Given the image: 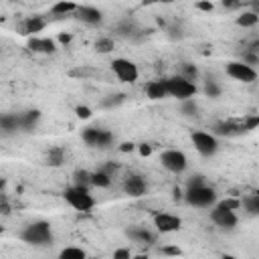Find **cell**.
Here are the masks:
<instances>
[{
  "label": "cell",
  "mask_w": 259,
  "mask_h": 259,
  "mask_svg": "<svg viewBox=\"0 0 259 259\" xmlns=\"http://www.w3.org/2000/svg\"><path fill=\"white\" fill-rule=\"evenodd\" d=\"M241 207L249 213V215H259V196L253 193V194H245L241 198Z\"/></svg>",
  "instance_id": "7402d4cb"
},
{
  "label": "cell",
  "mask_w": 259,
  "mask_h": 259,
  "mask_svg": "<svg viewBox=\"0 0 259 259\" xmlns=\"http://www.w3.org/2000/svg\"><path fill=\"white\" fill-rule=\"evenodd\" d=\"M112 71L122 83H136L138 77H140L138 65L134 61H130V59H124V57L112 61Z\"/></svg>",
  "instance_id": "52a82bcc"
},
{
  "label": "cell",
  "mask_w": 259,
  "mask_h": 259,
  "mask_svg": "<svg viewBox=\"0 0 259 259\" xmlns=\"http://www.w3.org/2000/svg\"><path fill=\"white\" fill-rule=\"evenodd\" d=\"M29 49L32 53L53 55V53H57V43L53 39H36V36H32V39H29Z\"/></svg>",
  "instance_id": "2e32d148"
},
{
  "label": "cell",
  "mask_w": 259,
  "mask_h": 259,
  "mask_svg": "<svg viewBox=\"0 0 259 259\" xmlns=\"http://www.w3.org/2000/svg\"><path fill=\"white\" fill-rule=\"evenodd\" d=\"M81 140L91 148H109L114 146V134L101 128H85L81 132Z\"/></svg>",
  "instance_id": "8992f818"
},
{
  "label": "cell",
  "mask_w": 259,
  "mask_h": 259,
  "mask_svg": "<svg viewBox=\"0 0 259 259\" xmlns=\"http://www.w3.org/2000/svg\"><path fill=\"white\" fill-rule=\"evenodd\" d=\"M0 130L4 134H12L21 130V114H2L0 116Z\"/></svg>",
  "instance_id": "d6986e66"
},
{
  "label": "cell",
  "mask_w": 259,
  "mask_h": 259,
  "mask_svg": "<svg viewBox=\"0 0 259 259\" xmlns=\"http://www.w3.org/2000/svg\"><path fill=\"white\" fill-rule=\"evenodd\" d=\"M75 14H77V18L81 23L91 25V27H97L103 21V12L99 8H96V6H79Z\"/></svg>",
  "instance_id": "5bb4252c"
},
{
  "label": "cell",
  "mask_w": 259,
  "mask_h": 259,
  "mask_svg": "<svg viewBox=\"0 0 259 259\" xmlns=\"http://www.w3.org/2000/svg\"><path fill=\"white\" fill-rule=\"evenodd\" d=\"M166 96H168V89H166L164 79H156V81H150L146 85V97L148 99L158 101V99H164Z\"/></svg>",
  "instance_id": "e0dca14e"
},
{
  "label": "cell",
  "mask_w": 259,
  "mask_h": 259,
  "mask_svg": "<svg viewBox=\"0 0 259 259\" xmlns=\"http://www.w3.org/2000/svg\"><path fill=\"white\" fill-rule=\"evenodd\" d=\"M134 31H136V25H134L132 21H124V23H120V27H118V32H120L122 36H132Z\"/></svg>",
  "instance_id": "836d02e7"
},
{
  "label": "cell",
  "mask_w": 259,
  "mask_h": 259,
  "mask_svg": "<svg viewBox=\"0 0 259 259\" xmlns=\"http://www.w3.org/2000/svg\"><path fill=\"white\" fill-rule=\"evenodd\" d=\"M217 207L225 209V211H237V209H241V198H225V200L217 202Z\"/></svg>",
  "instance_id": "d6a6232c"
},
{
  "label": "cell",
  "mask_w": 259,
  "mask_h": 259,
  "mask_svg": "<svg viewBox=\"0 0 259 259\" xmlns=\"http://www.w3.org/2000/svg\"><path fill=\"white\" fill-rule=\"evenodd\" d=\"M166 81V89H168V96L180 99V101H187V99H194L196 96V91L198 87L189 81V79H184L180 75H174V77H168V79H164Z\"/></svg>",
  "instance_id": "3957f363"
},
{
  "label": "cell",
  "mask_w": 259,
  "mask_h": 259,
  "mask_svg": "<svg viewBox=\"0 0 259 259\" xmlns=\"http://www.w3.org/2000/svg\"><path fill=\"white\" fill-rule=\"evenodd\" d=\"M21 241H25L27 245L32 247H45L53 243V229L47 221H34V223H29L21 233Z\"/></svg>",
  "instance_id": "6da1fadb"
},
{
  "label": "cell",
  "mask_w": 259,
  "mask_h": 259,
  "mask_svg": "<svg viewBox=\"0 0 259 259\" xmlns=\"http://www.w3.org/2000/svg\"><path fill=\"white\" fill-rule=\"evenodd\" d=\"M39 120H41L39 109H27V112L21 114V130L23 132H32L36 124H39Z\"/></svg>",
  "instance_id": "ffe728a7"
},
{
  "label": "cell",
  "mask_w": 259,
  "mask_h": 259,
  "mask_svg": "<svg viewBox=\"0 0 259 259\" xmlns=\"http://www.w3.org/2000/svg\"><path fill=\"white\" fill-rule=\"evenodd\" d=\"M136 150V144L134 142H122L120 144V152H124V154H130V152H134Z\"/></svg>",
  "instance_id": "ab89813d"
},
{
  "label": "cell",
  "mask_w": 259,
  "mask_h": 259,
  "mask_svg": "<svg viewBox=\"0 0 259 259\" xmlns=\"http://www.w3.org/2000/svg\"><path fill=\"white\" fill-rule=\"evenodd\" d=\"M63 198H65L75 211H81V213H89L91 209L96 207V198H94V194L89 193V189L75 187V184H73V187H69V189H65Z\"/></svg>",
  "instance_id": "7a4b0ae2"
},
{
  "label": "cell",
  "mask_w": 259,
  "mask_h": 259,
  "mask_svg": "<svg viewBox=\"0 0 259 259\" xmlns=\"http://www.w3.org/2000/svg\"><path fill=\"white\" fill-rule=\"evenodd\" d=\"M114 47H116V43H114V39H109V36H101V39H97V41H96V45H94L96 53H99V55H107V53H112V51H114Z\"/></svg>",
  "instance_id": "4316f807"
},
{
  "label": "cell",
  "mask_w": 259,
  "mask_h": 259,
  "mask_svg": "<svg viewBox=\"0 0 259 259\" xmlns=\"http://www.w3.org/2000/svg\"><path fill=\"white\" fill-rule=\"evenodd\" d=\"M241 61H243L245 65H249V67L255 69V65H259V55H257V53H251V51H245Z\"/></svg>",
  "instance_id": "d590c367"
},
{
  "label": "cell",
  "mask_w": 259,
  "mask_h": 259,
  "mask_svg": "<svg viewBox=\"0 0 259 259\" xmlns=\"http://www.w3.org/2000/svg\"><path fill=\"white\" fill-rule=\"evenodd\" d=\"M148 191V182L144 180V176L140 174H128L124 180V193L132 198H140L144 196Z\"/></svg>",
  "instance_id": "4fadbf2b"
},
{
  "label": "cell",
  "mask_w": 259,
  "mask_h": 259,
  "mask_svg": "<svg viewBox=\"0 0 259 259\" xmlns=\"http://www.w3.org/2000/svg\"><path fill=\"white\" fill-rule=\"evenodd\" d=\"M235 23H237L239 27H243V29H253V27H257V23H259V16H257L255 12H251V10H243L241 14L235 18Z\"/></svg>",
  "instance_id": "44dd1931"
},
{
  "label": "cell",
  "mask_w": 259,
  "mask_h": 259,
  "mask_svg": "<svg viewBox=\"0 0 259 259\" xmlns=\"http://www.w3.org/2000/svg\"><path fill=\"white\" fill-rule=\"evenodd\" d=\"M196 10H200V12H213L215 4L213 2H196Z\"/></svg>",
  "instance_id": "60d3db41"
},
{
  "label": "cell",
  "mask_w": 259,
  "mask_h": 259,
  "mask_svg": "<svg viewBox=\"0 0 259 259\" xmlns=\"http://www.w3.org/2000/svg\"><path fill=\"white\" fill-rule=\"evenodd\" d=\"M172 196H174V200H182V198H184L182 189H180V187H174V189H172Z\"/></svg>",
  "instance_id": "ee69618b"
},
{
  "label": "cell",
  "mask_w": 259,
  "mask_h": 259,
  "mask_svg": "<svg viewBox=\"0 0 259 259\" xmlns=\"http://www.w3.org/2000/svg\"><path fill=\"white\" fill-rule=\"evenodd\" d=\"M114 259H132V253H130V249H126V247H120L114 251Z\"/></svg>",
  "instance_id": "f35d334b"
},
{
  "label": "cell",
  "mask_w": 259,
  "mask_h": 259,
  "mask_svg": "<svg viewBox=\"0 0 259 259\" xmlns=\"http://www.w3.org/2000/svg\"><path fill=\"white\" fill-rule=\"evenodd\" d=\"M245 132H247V130H245L243 122H241V124H237V122H217V124H213V128H211V134H213V136H221V138L241 136V134H245Z\"/></svg>",
  "instance_id": "7c38bea8"
},
{
  "label": "cell",
  "mask_w": 259,
  "mask_h": 259,
  "mask_svg": "<svg viewBox=\"0 0 259 259\" xmlns=\"http://www.w3.org/2000/svg\"><path fill=\"white\" fill-rule=\"evenodd\" d=\"M126 101V96L124 94H118V96H109L107 99H103V107H116V105H120V103H124Z\"/></svg>",
  "instance_id": "e575fe53"
},
{
  "label": "cell",
  "mask_w": 259,
  "mask_h": 259,
  "mask_svg": "<svg viewBox=\"0 0 259 259\" xmlns=\"http://www.w3.org/2000/svg\"><path fill=\"white\" fill-rule=\"evenodd\" d=\"M57 259H87V253L79 247H65V249H61Z\"/></svg>",
  "instance_id": "83f0119b"
},
{
  "label": "cell",
  "mask_w": 259,
  "mask_h": 259,
  "mask_svg": "<svg viewBox=\"0 0 259 259\" xmlns=\"http://www.w3.org/2000/svg\"><path fill=\"white\" fill-rule=\"evenodd\" d=\"M249 6H251V12H255V14L259 16V0H255V2H251Z\"/></svg>",
  "instance_id": "bcb514c9"
},
{
  "label": "cell",
  "mask_w": 259,
  "mask_h": 259,
  "mask_svg": "<svg viewBox=\"0 0 259 259\" xmlns=\"http://www.w3.org/2000/svg\"><path fill=\"white\" fill-rule=\"evenodd\" d=\"M193 144H194V150L200 154V156H215L217 150H219V138L213 136L211 132H202V130H196L191 136Z\"/></svg>",
  "instance_id": "277c9868"
},
{
  "label": "cell",
  "mask_w": 259,
  "mask_h": 259,
  "mask_svg": "<svg viewBox=\"0 0 259 259\" xmlns=\"http://www.w3.org/2000/svg\"><path fill=\"white\" fill-rule=\"evenodd\" d=\"M184 200H187L191 207L207 209V207L217 205V193H215V189H211V187H202V189L187 191V193H184Z\"/></svg>",
  "instance_id": "5b68a950"
},
{
  "label": "cell",
  "mask_w": 259,
  "mask_h": 259,
  "mask_svg": "<svg viewBox=\"0 0 259 259\" xmlns=\"http://www.w3.org/2000/svg\"><path fill=\"white\" fill-rule=\"evenodd\" d=\"M154 227H156L158 233H164V235L166 233H176L182 227V221H180V217L170 215V213H156L154 215Z\"/></svg>",
  "instance_id": "30bf717a"
},
{
  "label": "cell",
  "mask_w": 259,
  "mask_h": 259,
  "mask_svg": "<svg viewBox=\"0 0 259 259\" xmlns=\"http://www.w3.org/2000/svg\"><path fill=\"white\" fill-rule=\"evenodd\" d=\"M247 51H251V53H257L259 55V39H255L251 45H249V49Z\"/></svg>",
  "instance_id": "f6af8a7d"
},
{
  "label": "cell",
  "mask_w": 259,
  "mask_h": 259,
  "mask_svg": "<svg viewBox=\"0 0 259 259\" xmlns=\"http://www.w3.org/2000/svg\"><path fill=\"white\" fill-rule=\"evenodd\" d=\"M202 187H207V178L202 174H193L187 180V191H194V189H202Z\"/></svg>",
  "instance_id": "1f68e13d"
},
{
  "label": "cell",
  "mask_w": 259,
  "mask_h": 259,
  "mask_svg": "<svg viewBox=\"0 0 259 259\" xmlns=\"http://www.w3.org/2000/svg\"><path fill=\"white\" fill-rule=\"evenodd\" d=\"M211 221L221 229H235L237 223H239L235 211H225V209H221L217 205L211 209Z\"/></svg>",
  "instance_id": "8fae6325"
},
{
  "label": "cell",
  "mask_w": 259,
  "mask_h": 259,
  "mask_svg": "<svg viewBox=\"0 0 259 259\" xmlns=\"http://www.w3.org/2000/svg\"><path fill=\"white\" fill-rule=\"evenodd\" d=\"M65 162V150L63 148H51L47 152V164L49 166H61Z\"/></svg>",
  "instance_id": "cb8c5ba5"
},
{
  "label": "cell",
  "mask_w": 259,
  "mask_h": 259,
  "mask_svg": "<svg viewBox=\"0 0 259 259\" xmlns=\"http://www.w3.org/2000/svg\"><path fill=\"white\" fill-rule=\"evenodd\" d=\"M205 96H207V97H213V99H217V97L221 96V85H219L215 79H211V77L205 81Z\"/></svg>",
  "instance_id": "4dcf8cb0"
},
{
  "label": "cell",
  "mask_w": 259,
  "mask_h": 259,
  "mask_svg": "<svg viewBox=\"0 0 259 259\" xmlns=\"http://www.w3.org/2000/svg\"><path fill=\"white\" fill-rule=\"evenodd\" d=\"M77 4L75 2H57V4H53L51 6V12L53 14H57V16H63V14H71V12H77Z\"/></svg>",
  "instance_id": "d4e9b609"
},
{
  "label": "cell",
  "mask_w": 259,
  "mask_h": 259,
  "mask_svg": "<svg viewBox=\"0 0 259 259\" xmlns=\"http://www.w3.org/2000/svg\"><path fill=\"white\" fill-rule=\"evenodd\" d=\"M180 77H184V79H189V81H196V77H198V69L193 65V63H182V69H180Z\"/></svg>",
  "instance_id": "f1b7e54d"
},
{
  "label": "cell",
  "mask_w": 259,
  "mask_h": 259,
  "mask_svg": "<svg viewBox=\"0 0 259 259\" xmlns=\"http://www.w3.org/2000/svg\"><path fill=\"white\" fill-rule=\"evenodd\" d=\"M180 114H182V116H187V118L196 116V114H198V105H196V101H194V99L182 101V105H180Z\"/></svg>",
  "instance_id": "f546056e"
},
{
  "label": "cell",
  "mask_w": 259,
  "mask_h": 259,
  "mask_svg": "<svg viewBox=\"0 0 259 259\" xmlns=\"http://www.w3.org/2000/svg\"><path fill=\"white\" fill-rule=\"evenodd\" d=\"M221 259H237V257H235V255H223Z\"/></svg>",
  "instance_id": "c3c4849f"
},
{
  "label": "cell",
  "mask_w": 259,
  "mask_h": 259,
  "mask_svg": "<svg viewBox=\"0 0 259 259\" xmlns=\"http://www.w3.org/2000/svg\"><path fill=\"white\" fill-rule=\"evenodd\" d=\"M91 184H94L96 189H109L112 187V176L105 174L103 170H97L91 174Z\"/></svg>",
  "instance_id": "603a6c76"
},
{
  "label": "cell",
  "mask_w": 259,
  "mask_h": 259,
  "mask_svg": "<svg viewBox=\"0 0 259 259\" xmlns=\"http://www.w3.org/2000/svg\"><path fill=\"white\" fill-rule=\"evenodd\" d=\"M138 152H140V156H150L152 154V146L150 144H140L138 146Z\"/></svg>",
  "instance_id": "b9f144b4"
},
{
  "label": "cell",
  "mask_w": 259,
  "mask_h": 259,
  "mask_svg": "<svg viewBox=\"0 0 259 259\" xmlns=\"http://www.w3.org/2000/svg\"><path fill=\"white\" fill-rule=\"evenodd\" d=\"M132 259H150L148 255H132Z\"/></svg>",
  "instance_id": "7dc6e473"
},
{
  "label": "cell",
  "mask_w": 259,
  "mask_h": 259,
  "mask_svg": "<svg viewBox=\"0 0 259 259\" xmlns=\"http://www.w3.org/2000/svg\"><path fill=\"white\" fill-rule=\"evenodd\" d=\"M91 174H94V172L75 170V172H73V182H75V187H83V189L94 187V184H91Z\"/></svg>",
  "instance_id": "484cf974"
},
{
  "label": "cell",
  "mask_w": 259,
  "mask_h": 259,
  "mask_svg": "<svg viewBox=\"0 0 259 259\" xmlns=\"http://www.w3.org/2000/svg\"><path fill=\"white\" fill-rule=\"evenodd\" d=\"M160 164L172 174H182L189 166V158L180 150H164L160 154Z\"/></svg>",
  "instance_id": "ba28073f"
},
{
  "label": "cell",
  "mask_w": 259,
  "mask_h": 259,
  "mask_svg": "<svg viewBox=\"0 0 259 259\" xmlns=\"http://www.w3.org/2000/svg\"><path fill=\"white\" fill-rule=\"evenodd\" d=\"M225 71H227V75H229L231 79L241 81V83H255L257 77H259L257 71H255L253 67L245 65L243 61H229L227 67H225Z\"/></svg>",
  "instance_id": "9c48e42d"
},
{
  "label": "cell",
  "mask_w": 259,
  "mask_h": 259,
  "mask_svg": "<svg viewBox=\"0 0 259 259\" xmlns=\"http://www.w3.org/2000/svg\"><path fill=\"white\" fill-rule=\"evenodd\" d=\"M57 41H59L61 45H69V43L73 41V34H71V32H61V34H59V39H57Z\"/></svg>",
  "instance_id": "7bdbcfd3"
},
{
  "label": "cell",
  "mask_w": 259,
  "mask_h": 259,
  "mask_svg": "<svg viewBox=\"0 0 259 259\" xmlns=\"http://www.w3.org/2000/svg\"><path fill=\"white\" fill-rule=\"evenodd\" d=\"M45 27H47L45 18L39 16V14H34V16H29L27 21H23V25L18 27V31H21V34H27V36H31V39H32L36 32L45 31Z\"/></svg>",
  "instance_id": "9a60e30c"
},
{
  "label": "cell",
  "mask_w": 259,
  "mask_h": 259,
  "mask_svg": "<svg viewBox=\"0 0 259 259\" xmlns=\"http://www.w3.org/2000/svg\"><path fill=\"white\" fill-rule=\"evenodd\" d=\"M128 237L132 239L134 243H154L156 241V235L152 231H148L146 227H130Z\"/></svg>",
  "instance_id": "ac0fdd59"
},
{
  "label": "cell",
  "mask_w": 259,
  "mask_h": 259,
  "mask_svg": "<svg viewBox=\"0 0 259 259\" xmlns=\"http://www.w3.org/2000/svg\"><path fill=\"white\" fill-rule=\"evenodd\" d=\"M75 114H77L79 120H89L94 112H91V109H89L87 105H77V107H75Z\"/></svg>",
  "instance_id": "8d00e7d4"
},
{
  "label": "cell",
  "mask_w": 259,
  "mask_h": 259,
  "mask_svg": "<svg viewBox=\"0 0 259 259\" xmlns=\"http://www.w3.org/2000/svg\"><path fill=\"white\" fill-rule=\"evenodd\" d=\"M160 251H162V255H172V257L182 255V249H180V247H176V245H166V247H162Z\"/></svg>",
  "instance_id": "74e56055"
}]
</instances>
